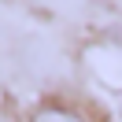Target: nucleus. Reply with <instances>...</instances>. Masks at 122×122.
Listing matches in <instances>:
<instances>
[{
	"mask_svg": "<svg viewBox=\"0 0 122 122\" xmlns=\"http://www.w3.org/2000/svg\"><path fill=\"white\" fill-rule=\"evenodd\" d=\"M33 122H92V118L78 107H67V104H41L33 111Z\"/></svg>",
	"mask_w": 122,
	"mask_h": 122,
	"instance_id": "obj_1",
	"label": "nucleus"
}]
</instances>
